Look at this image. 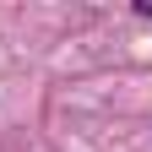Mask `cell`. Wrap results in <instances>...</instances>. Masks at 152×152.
Segmentation results:
<instances>
[{"label": "cell", "mask_w": 152, "mask_h": 152, "mask_svg": "<svg viewBox=\"0 0 152 152\" xmlns=\"http://www.w3.org/2000/svg\"><path fill=\"white\" fill-rule=\"evenodd\" d=\"M141 16H152V0H141Z\"/></svg>", "instance_id": "obj_1"}]
</instances>
